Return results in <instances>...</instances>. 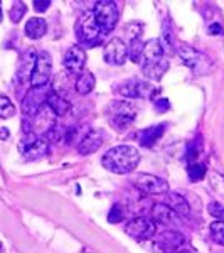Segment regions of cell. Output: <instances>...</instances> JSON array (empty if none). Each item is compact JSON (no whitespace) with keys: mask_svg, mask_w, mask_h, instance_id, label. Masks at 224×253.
I'll use <instances>...</instances> for the list:
<instances>
[{"mask_svg":"<svg viewBox=\"0 0 224 253\" xmlns=\"http://www.w3.org/2000/svg\"><path fill=\"white\" fill-rule=\"evenodd\" d=\"M9 130L5 128V126H2V128H0V138H2V140H5V138H9Z\"/></svg>","mask_w":224,"mask_h":253,"instance_id":"obj_38","label":"cell"},{"mask_svg":"<svg viewBox=\"0 0 224 253\" xmlns=\"http://www.w3.org/2000/svg\"><path fill=\"white\" fill-rule=\"evenodd\" d=\"M152 219L155 221V224H164L169 228H179L182 224V218L179 216L176 211H172L169 206L164 203H157L152 208Z\"/></svg>","mask_w":224,"mask_h":253,"instance_id":"obj_16","label":"cell"},{"mask_svg":"<svg viewBox=\"0 0 224 253\" xmlns=\"http://www.w3.org/2000/svg\"><path fill=\"white\" fill-rule=\"evenodd\" d=\"M170 108V101L167 98H160V100H155V110L158 113H165L167 110Z\"/></svg>","mask_w":224,"mask_h":253,"instance_id":"obj_35","label":"cell"},{"mask_svg":"<svg viewBox=\"0 0 224 253\" xmlns=\"http://www.w3.org/2000/svg\"><path fill=\"white\" fill-rule=\"evenodd\" d=\"M125 219V210L121 208L120 205H115L110 210V214H108V221L110 223H120Z\"/></svg>","mask_w":224,"mask_h":253,"instance_id":"obj_32","label":"cell"},{"mask_svg":"<svg viewBox=\"0 0 224 253\" xmlns=\"http://www.w3.org/2000/svg\"><path fill=\"white\" fill-rule=\"evenodd\" d=\"M46 95L47 91H44V88H32L26 98L22 100V112L26 115V120L37 115V112L46 105Z\"/></svg>","mask_w":224,"mask_h":253,"instance_id":"obj_15","label":"cell"},{"mask_svg":"<svg viewBox=\"0 0 224 253\" xmlns=\"http://www.w3.org/2000/svg\"><path fill=\"white\" fill-rule=\"evenodd\" d=\"M209 184L214 189L216 194H219L221 198H224V174L211 170L209 174Z\"/></svg>","mask_w":224,"mask_h":253,"instance_id":"obj_25","label":"cell"},{"mask_svg":"<svg viewBox=\"0 0 224 253\" xmlns=\"http://www.w3.org/2000/svg\"><path fill=\"white\" fill-rule=\"evenodd\" d=\"M128 58V46L121 39H112L103 49V59L113 66H121Z\"/></svg>","mask_w":224,"mask_h":253,"instance_id":"obj_14","label":"cell"},{"mask_svg":"<svg viewBox=\"0 0 224 253\" xmlns=\"http://www.w3.org/2000/svg\"><path fill=\"white\" fill-rule=\"evenodd\" d=\"M75 32H76V38H78L79 44L83 46H96V44L103 42L105 34L100 31L98 24L95 22V17H93L91 10L83 12V15L78 19L75 26Z\"/></svg>","mask_w":224,"mask_h":253,"instance_id":"obj_3","label":"cell"},{"mask_svg":"<svg viewBox=\"0 0 224 253\" xmlns=\"http://www.w3.org/2000/svg\"><path fill=\"white\" fill-rule=\"evenodd\" d=\"M137 108L132 101H113L108 108V120L112 126L118 130H125L135 120Z\"/></svg>","mask_w":224,"mask_h":253,"instance_id":"obj_5","label":"cell"},{"mask_svg":"<svg viewBox=\"0 0 224 253\" xmlns=\"http://www.w3.org/2000/svg\"><path fill=\"white\" fill-rule=\"evenodd\" d=\"M47 7H51V2L49 0H34V9L37 12H46Z\"/></svg>","mask_w":224,"mask_h":253,"instance_id":"obj_36","label":"cell"},{"mask_svg":"<svg viewBox=\"0 0 224 253\" xmlns=\"http://www.w3.org/2000/svg\"><path fill=\"white\" fill-rule=\"evenodd\" d=\"M15 115L14 103L7 96H0V118H10Z\"/></svg>","mask_w":224,"mask_h":253,"instance_id":"obj_29","label":"cell"},{"mask_svg":"<svg viewBox=\"0 0 224 253\" xmlns=\"http://www.w3.org/2000/svg\"><path fill=\"white\" fill-rule=\"evenodd\" d=\"M135 186L142 193L147 194H167L169 193V182L162 177L152 174H140L135 179Z\"/></svg>","mask_w":224,"mask_h":253,"instance_id":"obj_13","label":"cell"},{"mask_svg":"<svg viewBox=\"0 0 224 253\" xmlns=\"http://www.w3.org/2000/svg\"><path fill=\"white\" fill-rule=\"evenodd\" d=\"M157 245L165 253H187V243L184 235L176 230H167L158 235Z\"/></svg>","mask_w":224,"mask_h":253,"instance_id":"obj_11","label":"cell"},{"mask_svg":"<svg viewBox=\"0 0 224 253\" xmlns=\"http://www.w3.org/2000/svg\"><path fill=\"white\" fill-rule=\"evenodd\" d=\"M95 84H96L95 75L91 71H83L78 76V80H76L75 89L78 95H88V93H91L95 89Z\"/></svg>","mask_w":224,"mask_h":253,"instance_id":"obj_24","label":"cell"},{"mask_svg":"<svg viewBox=\"0 0 224 253\" xmlns=\"http://www.w3.org/2000/svg\"><path fill=\"white\" fill-rule=\"evenodd\" d=\"M209 233L213 242L218 245H224V221H214L209 226Z\"/></svg>","mask_w":224,"mask_h":253,"instance_id":"obj_26","label":"cell"},{"mask_svg":"<svg viewBox=\"0 0 224 253\" xmlns=\"http://www.w3.org/2000/svg\"><path fill=\"white\" fill-rule=\"evenodd\" d=\"M187 174H189L190 181H201V179H204V175L207 174V169L204 164L195 162V164H189V167H187Z\"/></svg>","mask_w":224,"mask_h":253,"instance_id":"obj_27","label":"cell"},{"mask_svg":"<svg viewBox=\"0 0 224 253\" xmlns=\"http://www.w3.org/2000/svg\"><path fill=\"white\" fill-rule=\"evenodd\" d=\"M164 132H165V124L153 125V126H149V128H144L142 132H138L137 138L142 147H152L158 138L164 135Z\"/></svg>","mask_w":224,"mask_h":253,"instance_id":"obj_21","label":"cell"},{"mask_svg":"<svg viewBox=\"0 0 224 253\" xmlns=\"http://www.w3.org/2000/svg\"><path fill=\"white\" fill-rule=\"evenodd\" d=\"M142 54H144V42H142L140 39L130 42V46H128L130 59L135 61V63H140V61H142Z\"/></svg>","mask_w":224,"mask_h":253,"instance_id":"obj_28","label":"cell"},{"mask_svg":"<svg viewBox=\"0 0 224 253\" xmlns=\"http://www.w3.org/2000/svg\"><path fill=\"white\" fill-rule=\"evenodd\" d=\"M118 93L127 98H153L158 93L157 88H153L150 83L140 80H128L118 86Z\"/></svg>","mask_w":224,"mask_h":253,"instance_id":"obj_9","label":"cell"},{"mask_svg":"<svg viewBox=\"0 0 224 253\" xmlns=\"http://www.w3.org/2000/svg\"><path fill=\"white\" fill-rule=\"evenodd\" d=\"M19 150L26 161H36L49 152V142L44 137H39L37 133H24V137L19 142Z\"/></svg>","mask_w":224,"mask_h":253,"instance_id":"obj_6","label":"cell"},{"mask_svg":"<svg viewBox=\"0 0 224 253\" xmlns=\"http://www.w3.org/2000/svg\"><path fill=\"white\" fill-rule=\"evenodd\" d=\"M157 224L147 218H133L130 219L125 226V233L132 236L133 240H150L152 236H155Z\"/></svg>","mask_w":224,"mask_h":253,"instance_id":"obj_10","label":"cell"},{"mask_svg":"<svg viewBox=\"0 0 224 253\" xmlns=\"http://www.w3.org/2000/svg\"><path fill=\"white\" fill-rule=\"evenodd\" d=\"M140 162V154L132 145H116L112 147L101 157V164L107 170L115 174H128L137 169Z\"/></svg>","mask_w":224,"mask_h":253,"instance_id":"obj_1","label":"cell"},{"mask_svg":"<svg viewBox=\"0 0 224 253\" xmlns=\"http://www.w3.org/2000/svg\"><path fill=\"white\" fill-rule=\"evenodd\" d=\"M0 250H2V243H0Z\"/></svg>","mask_w":224,"mask_h":253,"instance_id":"obj_39","label":"cell"},{"mask_svg":"<svg viewBox=\"0 0 224 253\" xmlns=\"http://www.w3.org/2000/svg\"><path fill=\"white\" fill-rule=\"evenodd\" d=\"M47 31V22L42 17H32L26 24V36L31 39H40Z\"/></svg>","mask_w":224,"mask_h":253,"instance_id":"obj_23","label":"cell"},{"mask_svg":"<svg viewBox=\"0 0 224 253\" xmlns=\"http://www.w3.org/2000/svg\"><path fill=\"white\" fill-rule=\"evenodd\" d=\"M177 52H179V56H181L182 63L187 64L192 71L199 73V75H206V73L209 71L211 61L207 59L202 52L190 47L189 44H181V46H177Z\"/></svg>","mask_w":224,"mask_h":253,"instance_id":"obj_7","label":"cell"},{"mask_svg":"<svg viewBox=\"0 0 224 253\" xmlns=\"http://www.w3.org/2000/svg\"><path fill=\"white\" fill-rule=\"evenodd\" d=\"M64 69L73 76H79L84 71V64H86V52L81 46H71L64 54Z\"/></svg>","mask_w":224,"mask_h":253,"instance_id":"obj_12","label":"cell"},{"mask_svg":"<svg viewBox=\"0 0 224 253\" xmlns=\"http://www.w3.org/2000/svg\"><path fill=\"white\" fill-rule=\"evenodd\" d=\"M105 137L107 133L103 130H89V132L81 138L78 145V152L81 156H89V154H95L101 145L105 144Z\"/></svg>","mask_w":224,"mask_h":253,"instance_id":"obj_17","label":"cell"},{"mask_svg":"<svg viewBox=\"0 0 224 253\" xmlns=\"http://www.w3.org/2000/svg\"><path fill=\"white\" fill-rule=\"evenodd\" d=\"M95 17V22L101 32L105 34V38L116 27V22L120 19V10L115 2H98L95 3L93 9H89Z\"/></svg>","mask_w":224,"mask_h":253,"instance_id":"obj_4","label":"cell"},{"mask_svg":"<svg viewBox=\"0 0 224 253\" xmlns=\"http://www.w3.org/2000/svg\"><path fill=\"white\" fill-rule=\"evenodd\" d=\"M54 113L52 110L44 105L42 108L37 112V115L34 117V124H32V132H37L39 137H44L46 133H49L51 130H54Z\"/></svg>","mask_w":224,"mask_h":253,"instance_id":"obj_18","label":"cell"},{"mask_svg":"<svg viewBox=\"0 0 224 253\" xmlns=\"http://www.w3.org/2000/svg\"><path fill=\"white\" fill-rule=\"evenodd\" d=\"M36 59H37V54H36L34 49H27L22 54L17 73H15V81H17L19 84H26L27 81L31 83V75H32V69H34Z\"/></svg>","mask_w":224,"mask_h":253,"instance_id":"obj_19","label":"cell"},{"mask_svg":"<svg viewBox=\"0 0 224 253\" xmlns=\"http://www.w3.org/2000/svg\"><path fill=\"white\" fill-rule=\"evenodd\" d=\"M142 73L150 80L158 81L169 69V61L165 58V47L160 39H150L144 44L142 54Z\"/></svg>","mask_w":224,"mask_h":253,"instance_id":"obj_2","label":"cell"},{"mask_svg":"<svg viewBox=\"0 0 224 253\" xmlns=\"http://www.w3.org/2000/svg\"><path fill=\"white\" fill-rule=\"evenodd\" d=\"M52 71V59L47 51H40L36 59L34 69L31 75V86L32 88H44L51 80Z\"/></svg>","mask_w":224,"mask_h":253,"instance_id":"obj_8","label":"cell"},{"mask_svg":"<svg viewBox=\"0 0 224 253\" xmlns=\"http://www.w3.org/2000/svg\"><path fill=\"white\" fill-rule=\"evenodd\" d=\"M209 32H211V34H214V36L223 34V27L219 26V24H211V26H209Z\"/></svg>","mask_w":224,"mask_h":253,"instance_id":"obj_37","label":"cell"},{"mask_svg":"<svg viewBox=\"0 0 224 253\" xmlns=\"http://www.w3.org/2000/svg\"><path fill=\"white\" fill-rule=\"evenodd\" d=\"M144 32V26H142L140 22H130L127 27H125V34L128 36L130 42H133V41H138L140 39V34Z\"/></svg>","mask_w":224,"mask_h":253,"instance_id":"obj_30","label":"cell"},{"mask_svg":"<svg viewBox=\"0 0 224 253\" xmlns=\"http://www.w3.org/2000/svg\"><path fill=\"white\" fill-rule=\"evenodd\" d=\"M26 12H27L26 3H24V2H15L14 7H12L10 12H9V17H10L12 22H19V20L26 15Z\"/></svg>","mask_w":224,"mask_h":253,"instance_id":"obj_31","label":"cell"},{"mask_svg":"<svg viewBox=\"0 0 224 253\" xmlns=\"http://www.w3.org/2000/svg\"><path fill=\"white\" fill-rule=\"evenodd\" d=\"M199 154H201V144L197 145L195 142L189 144V147H187V162H189V164H195Z\"/></svg>","mask_w":224,"mask_h":253,"instance_id":"obj_33","label":"cell"},{"mask_svg":"<svg viewBox=\"0 0 224 253\" xmlns=\"http://www.w3.org/2000/svg\"><path fill=\"white\" fill-rule=\"evenodd\" d=\"M207 211H209L211 216L218 218V221H224V206L223 205H219V203H209Z\"/></svg>","mask_w":224,"mask_h":253,"instance_id":"obj_34","label":"cell"},{"mask_svg":"<svg viewBox=\"0 0 224 253\" xmlns=\"http://www.w3.org/2000/svg\"><path fill=\"white\" fill-rule=\"evenodd\" d=\"M46 105L52 110L56 117H64L71 110V103L63 95H58L54 89H49L46 95Z\"/></svg>","mask_w":224,"mask_h":253,"instance_id":"obj_20","label":"cell"},{"mask_svg":"<svg viewBox=\"0 0 224 253\" xmlns=\"http://www.w3.org/2000/svg\"><path fill=\"white\" fill-rule=\"evenodd\" d=\"M164 205L169 206L172 211H176L179 216H187L190 213V206H189V203H187V199L177 193H167Z\"/></svg>","mask_w":224,"mask_h":253,"instance_id":"obj_22","label":"cell"}]
</instances>
